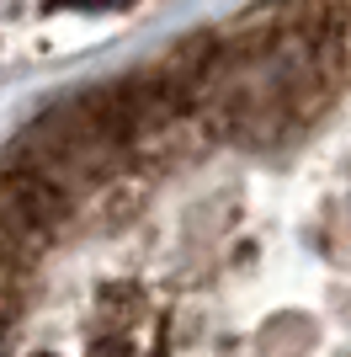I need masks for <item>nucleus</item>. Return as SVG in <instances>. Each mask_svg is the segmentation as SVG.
Returning a JSON list of instances; mask_svg holds the SVG:
<instances>
[{
	"instance_id": "f257e3e1",
	"label": "nucleus",
	"mask_w": 351,
	"mask_h": 357,
	"mask_svg": "<svg viewBox=\"0 0 351 357\" xmlns=\"http://www.w3.org/2000/svg\"><path fill=\"white\" fill-rule=\"evenodd\" d=\"M91 357H139V352H133V342L123 336V331H107V336L91 342Z\"/></svg>"
},
{
	"instance_id": "f03ea898",
	"label": "nucleus",
	"mask_w": 351,
	"mask_h": 357,
	"mask_svg": "<svg viewBox=\"0 0 351 357\" xmlns=\"http://www.w3.org/2000/svg\"><path fill=\"white\" fill-rule=\"evenodd\" d=\"M38 357H54V352H38Z\"/></svg>"
},
{
	"instance_id": "7ed1b4c3",
	"label": "nucleus",
	"mask_w": 351,
	"mask_h": 357,
	"mask_svg": "<svg viewBox=\"0 0 351 357\" xmlns=\"http://www.w3.org/2000/svg\"><path fill=\"white\" fill-rule=\"evenodd\" d=\"M155 357H160V352H155Z\"/></svg>"
}]
</instances>
